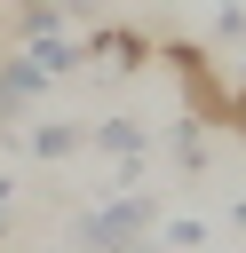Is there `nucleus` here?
Returning <instances> with one entry per match:
<instances>
[{
    "mask_svg": "<svg viewBox=\"0 0 246 253\" xmlns=\"http://www.w3.org/2000/svg\"><path fill=\"white\" fill-rule=\"evenodd\" d=\"M230 119H238V134H246V95H238V103H230Z\"/></svg>",
    "mask_w": 246,
    "mask_h": 253,
    "instance_id": "obj_7",
    "label": "nucleus"
},
{
    "mask_svg": "<svg viewBox=\"0 0 246 253\" xmlns=\"http://www.w3.org/2000/svg\"><path fill=\"white\" fill-rule=\"evenodd\" d=\"M151 221H159V198H151V190H111V206H95V213L79 221V237H87L95 253H127L135 237H151Z\"/></svg>",
    "mask_w": 246,
    "mask_h": 253,
    "instance_id": "obj_1",
    "label": "nucleus"
},
{
    "mask_svg": "<svg viewBox=\"0 0 246 253\" xmlns=\"http://www.w3.org/2000/svg\"><path fill=\"white\" fill-rule=\"evenodd\" d=\"M87 55H103L111 71H143L151 40H143V32H95V40H87Z\"/></svg>",
    "mask_w": 246,
    "mask_h": 253,
    "instance_id": "obj_2",
    "label": "nucleus"
},
{
    "mask_svg": "<svg viewBox=\"0 0 246 253\" xmlns=\"http://www.w3.org/2000/svg\"><path fill=\"white\" fill-rule=\"evenodd\" d=\"M127 253H167V245H159V237H135V245H127Z\"/></svg>",
    "mask_w": 246,
    "mask_h": 253,
    "instance_id": "obj_6",
    "label": "nucleus"
},
{
    "mask_svg": "<svg viewBox=\"0 0 246 253\" xmlns=\"http://www.w3.org/2000/svg\"><path fill=\"white\" fill-rule=\"evenodd\" d=\"M79 142H87L79 126H40V134H32V150H40V158H71Z\"/></svg>",
    "mask_w": 246,
    "mask_h": 253,
    "instance_id": "obj_4",
    "label": "nucleus"
},
{
    "mask_svg": "<svg viewBox=\"0 0 246 253\" xmlns=\"http://www.w3.org/2000/svg\"><path fill=\"white\" fill-rule=\"evenodd\" d=\"M230 221H238V229H246V198H238V213H230Z\"/></svg>",
    "mask_w": 246,
    "mask_h": 253,
    "instance_id": "obj_8",
    "label": "nucleus"
},
{
    "mask_svg": "<svg viewBox=\"0 0 246 253\" xmlns=\"http://www.w3.org/2000/svg\"><path fill=\"white\" fill-rule=\"evenodd\" d=\"M63 16H95V0H63Z\"/></svg>",
    "mask_w": 246,
    "mask_h": 253,
    "instance_id": "obj_5",
    "label": "nucleus"
},
{
    "mask_svg": "<svg viewBox=\"0 0 246 253\" xmlns=\"http://www.w3.org/2000/svg\"><path fill=\"white\" fill-rule=\"evenodd\" d=\"M95 150H111V158H143V126H127V119H103V126H95Z\"/></svg>",
    "mask_w": 246,
    "mask_h": 253,
    "instance_id": "obj_3",
    "label": "nucleus"
}]
</instances>
